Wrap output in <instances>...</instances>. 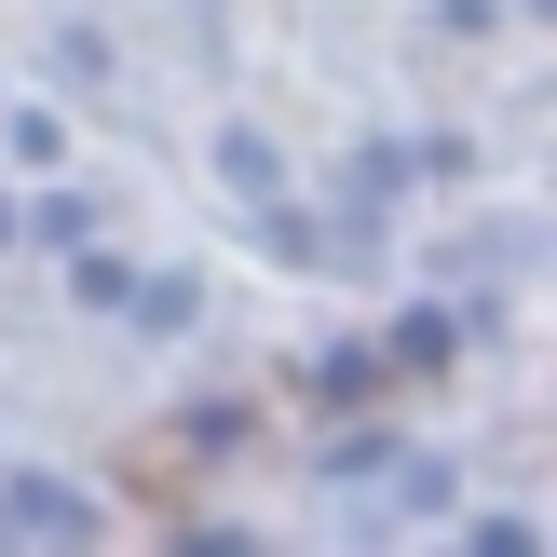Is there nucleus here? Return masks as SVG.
Segmentation results:
<instances>
[{"mask_svg": "<svg viewBox=\"0 0 557 557\" xmlns=\"http://www.w3.org/2000/svg\"><path fill=\"white\" fill-rule=\"evenodd\" d=\"M0 531H82V504H69V490H41V476H27V490H0Z\"/></svg>", "mask_w": 557, "mask_h": 557, "instance_id": "obj_1", "label": "nucleus"}]
</instances>
